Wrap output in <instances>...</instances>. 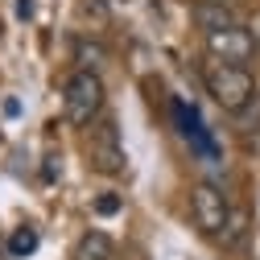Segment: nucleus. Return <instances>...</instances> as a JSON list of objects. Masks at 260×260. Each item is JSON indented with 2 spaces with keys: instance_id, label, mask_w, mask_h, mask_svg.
Wrapping results in <instances>:
<instances>
[{
  "instance_id": "1",
  "label": "nucleus",
  "mask_w": 260,
  "mask_h": 260,
  "mask_svg": "<svg viewBox=\"0 0 260 260\" xmlns=\"http://www.w3.org/2000/svg\"><path fill=\"white\" fill-rule=\"evenodd\" d=\"M203 87L223 112H244L256 95V79L248 67H232V62H207L203 67Z\"/></svg>"
},
{
  "instance_id": "2",
  "label": "nucleus",
  "mask_w": 260,
  "mask_h": 260,
  "mask_svg": "<svg viewBox=\"0 0 260 260\" xmlns=\"http://www.w3.org/2000/svg\"><path fill=\"white\" fill-rule=\"evenodd\" d=\"M62 104H67V120L71 124H91L95 116L104 112V79L95 71H75L67 79V95H62Z\"/></svg>"
},
{
  "instance_id": "3",
  "label": "nucleus",
  "mask_w": 260,
  "mask_h": 260,
  "mask_svg": "<svg viewBox=\"0 0 260 260\" xmlns=\"http://www.w3.org/2000/svg\"><path fill=\"white\" fill-rule=\"evenodd\" d=\"M190 215H194V223H199L203 236H223L232 207H227V199H223L219 186L203 182V186H194V194H190Z\"/></svg>"
},
{
  "instance_id": "4",
  "label": "nucleus",
  "mask_w": 260,
  "mask_h": 260,
  "mask_svg": "<svg viewBox=\"0 0 260 260\" xmlns=\"http://www.w3.org/2000/svg\"><path fill=\"white\" fill-rule=\"evenodd\" d=\"M87 149H91V166L100 170V174H108V178L124 174L128 157H124V145H120V133H116V120L95 124V128H91V141H87Z\"/></svg>"
},
{
  "instance_id": "5",
  "label": "nucleus",
  "mask_w": 260,
  "mask_h": 260,
  "mask_svg": "<svg viewBox=\"0 0 260 260\" xmlns=\"http://www.w3.org/2000/svg\"><path fill=\"white\" fill-rule=\"evenodd\" d=\"M207 54L215 62H232V67H244V62L256 54V42L244 25H232V29H219V34H207Z\"/></svg>"
},
{
  "instance_id": "6",
  "label": "nucleus",
  "mask_w": 260,
  "mask_h": 260,
  "mask_svg": "<svg viewBox=\"0 0 260 260\" xmlns=\"http://www.w3.org/2000/svg\"><path fill=\"white\" fill-rule=\"evenodd\" d=\"M190 17L199 21L203 34H219V29H232V25H236L232 5H219V0H194V5H190Z\"/></svg>"
},
{
  "instance_id": "7",
  "label": "nucleus",
  "mask_w": 260,
  "mask_h": 260,
  "mask_svg": "<svg viewBox=\"0 0 260 260\" xmlns=\"http://www.w3.org/2000/svg\"><path fill=\"white\" fill-rule=\"evenodd\" d=\"M71 260H116V244H112L108 232H87L75 244V256Z\"/></svg>"
},
{
  "instance_id": "8",
  "label": "nucleus",
  "mask_w": 260,
  "mask_h": 260,
  "mask_svg": "<svg viewBox=\"0 0 260 260\" xmlns=\"http://www.w3.org/2000/svg\"><path fill=\"white\" fill-rule=\"evenodd\" d=\"M9 252L21 260V256H34L38 252V232L34 227H17V232L9 236Z\"/></svg>"
},
{
  "instance_id": "9",
  "label": "nucleus",
  "mask_w": 260,
  "mask_h": 260,
  "mask_svg": "<svg viewBox=\"0 0 260 260\" xmlns=\"http://www.w3.org/2000/svg\"><path fill=\"white\" fill-rule=\"evenodd\" d=\"M104 58H108V50H104V46H95V42H91V46H87V42L79 46V62H83V71H95Z\"/></svg>"
},
{
  "instance_id": "10",
  "label": "nucleus",
  "mask_w": 260,
  "mask_h": 260,
  "mask_svg": "<svg viewBox=\"0 0 260 260\" xmlns=\"http://www.w3.org/2000/svg\"><path fill=\"white\" fill-rule=\"evenodd\" d=\"M244 240V215H227V227H223V244H240Z\"/></svg>"
},
{
  "instance_id": "11",
  "label": "nucleus",
  "mask_w": 260,
  "mask_h": 260,
  "mask_svg": "<svg viewBox=\"0 0 260 260\" xmlns=\"http://www.w3.org/2000/svg\"><path fill=\"white\" fill-rule=\"evenodd\" d=\"M79 13H83V17H91V13H95V17L104 21V17H108V5H104V0H83V5H79Z\"/></svg>"
},
{
  "instance_id": "12",
  "label": "nucleus",
  "mask_w": 260,
  "mask_h": 260,
  "mask_svg": "<svg viewBox=\"0 0 260 260\" xmlns=\"http://www.w3.org/2000/svg\"><path fill=\"white\" fill-rule=\"evenodd\" d=\"M95 211H100V215H116L120 199H116V194H104V199H95Z\"/></svg>"
},
{
  "instance_id": "13",
  "label": "nucleus",
  "mask_w": 260,
  "mask_h": 260,
  "mask_svg": "<svg viewBox=\"0 0 260 260\" xmlns=\"http://www.w3.org/2000/svg\"><path fill=\"white\" fill-rule=\"evenodd\" d=\"M248 34H252V42H256V50H260V13L248 21Z\"/></svg>"
},
{
  "instance_id": "14",
  "label": "nucleus",
  "mask_w": 260,
  "mask_h": 260,
  "mask_svg": "<svg viewBox=\"0 0 260 260\" xmlns=\"http://www.w3.org/2000/svg\"><path fill=\"white\" fill-rule=\"evenodd\" d=\"M17 13H21V17H29V13H34V0H17Z\"/></svg>"
}]
</instances>
